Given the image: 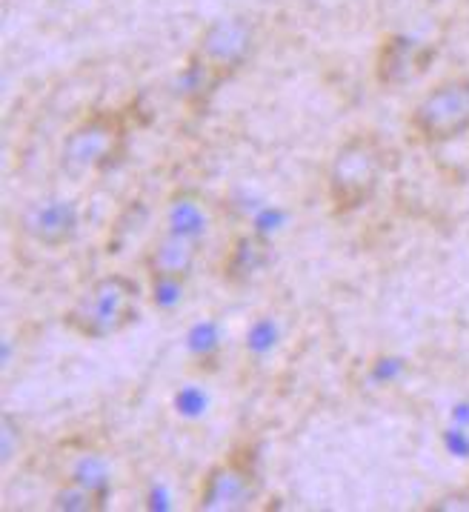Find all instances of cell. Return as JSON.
Instances as JSON below:
<instances>
[{
  "instance_id": "6da1fadb",
  "label": "cell",
  "mask_w": 469,
  "mask_h": 512,
  "mask_svg": "<svg viewBox=\"0 0 469 512\" xmlns=\"http://www.w3.org/2000/svg\"><path fill=\"white\" fill-rule=\"evenodd\" d=\"M258 41L255 23L244 15H226L198 32L186 58V95L206 101L221 83L244 69Z\"/></svg>"
},
{
  "instance_id": "7a4b0ae2",
  "label": "cell",
  "mask_w": 469,
  "mask_h": 512,
  "mask_svg": "<svg viewBox=\"0 0 469 512\" xmlns=\"http://www.w3.org/2000/svg\"><path fill=\"white\" fill-rule=\"evenodd\" d=\"M141 315V287L121 272L101 275L66 309L63 324L86 341H106L121 335Z\"/></svg>"
},
{
  "instance_id": "3957f363",
  "label": "cell",
  "mask_w": 469,
  "mask_h": 512,
  "mask_svg": "<svg viewBox=\"0 0 469 512\" xmlns=\"http://www.w3.org/2000/svg\"><path fill=\"white\" fill-rule=\"evenodd\" d=\"M387 155L384 141L372 132L352 135L335 149L327 169V198L335 215H352L375 198Z\"/></svg>"
},
{
  "instance_id": "277c9868",
  "label": "cell",
  "mask_w": 469,
  "mask_h": 512,
  "mask_svg": "<svg viewBox=\"0 0 469 512\" xmlns=\"http://www.w3.org/2000/svg\"><path fill=\"white\" fill-rule=\"evenodd\" d=\"M126 152V123L118 112H92L63 138L58 161L69 178L101 175Z\"/></svg>"
},
{
  "instance_id": "5b68a950",
  "label": "cell",
  "mask_w": 469,
  "mask_h": 512,
  "mask_svg": "<svg viewBox=\"0 0 469 512\" xmlns=\"http://www.w3.org/2000/svg\"><path fill=\"white\" fill-rule=\"evenodd\" d=\"M412 135L429 146L458 141L469 132V75H447L432 83L409 112Z\"/></svg>"
},
{
  "instance_id": "8992f818",
  "label": "cell",
  "mask_w": 469,
  "mask_h": 512,
  "mask_svg": "<svg viewBox=\"0 0 469 512\" xmlns=\"http://www.w3.org/2000/svg\"><path fill=\"white\" fill-rule=\"evenodd\" d=\"M261 495L258 458L249 447H235L215 461L198 484L195 510L201 512H241Z\"/></svg>"
},
{
  "instance_id": "52a82bcc",
  "label": "cell",
  "mask_w": 469,
  "mask_h": 512,
  "mask_svg": "<svg viewBox=\"0 0 469 512\" xmlns=\"http://www.w3.org/2000/svg\"><path fill=\"white\" fill-rule=\"evenodd\" d=\"M18 226L32 244L43 249H63L81 232V212L75 201L63 195H46L23 206Z\"/></svg>"
},
{
  "instance_id": "ba28073f",
  "label": "cell",
  "mask_w": 469,
  "mask_h": 512,
  "mask_svg": "<svg viewBox=\"0 0 469 512\" xmlns=\"http://www.w3.org/2000/svg\"><path fill=\"white\" fill-rule=\"evenodd\" d=\"M198 261H201V238L181 229H169V226L164 232H158L143 252L146 275L152 278V284H161V287L184 284L195 272Z\"/></svg>"
},
{
  "instance_id": "9c48e42d",
  "label": "cell",
  "mask_w": 469,
  "mask_h": 512,
  "mask_svg": "<svg viewBox=\"0 0 469 512\" xmlns=\"http://www.w3.org/2000/svg\"><path fill=\"white\" fill-rule=\"evenodd\" d=\"M435 58L432 46L415 41L409 35H387L381 38L378 49H375V61H372V72L375 81L387 89H401L412 83L418 75L427 72V66Z\"/></svg>"
},
{
  "instance_id": "30bf717a",
  "label": "cell",
  "mask_w": 469,
  "mask_h": 512,
  "mask_svg": "<svg viewBox=\"0 0 469 512\" xmlns=\"http://www.w3.org/2000/svg\"><path fill=\"white\" fill-rule=\"evenodd\" d=\"M269 264H272V244L258 232H246L226 246L221 258V275L226 284H249Z\"/></svg>"
},
{
  "instance_id": "8fae6325",
  "label": "cell",
  "mask_w": 469,
  "mask_h": 512,
  "mask_svg": "<svg viewBox=\"0 0 469 512\" xmlns=\"http://www.w3.org/2000/svg\"><path fill=\"white\" fill-rule=\"evenodd\" d=\"M49 507L61 512H101L106 507V487L101 481H89L83 475H75L52 492Z\"/></svg>"
},
{
  "instance_id": "7c38bea8",
  "label": "cell",
  "mask_w": 469,
  "mask_h": 512,
  "mask_svg": "<svg viewBox=\"0 0 469 512\" xmlns=\"http://www.w3.org/2000/svg\"><path fill=\"white\" fill-rule=\"evenodd\" d=\"M206 224H209L206 221V204L198 192L184 189V192L169 198V218H166L169 229H181V232H189L195 238H204Z\"/></svg>"
},
{
  "instance_id": "4fadbf2b",
  "label": "cell",
  "mask_w": 469,
  "mask_h": 512,
  "mask_svg": "<svg viewBox=\"0 0 469 512\" xmlns=\"http://www.w3.org/2000/svg\"><path fill=\"white\" fill-rule=\"evenodd\" d=\"M427 510L438 512H469V484L458 487V490H447L444 495H438L432 504H427Z\"/></svg>"
}]
</instances>
